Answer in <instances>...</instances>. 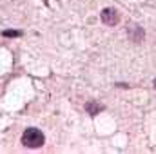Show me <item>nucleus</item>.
Wrapping results in <instances>:
<instances>
[{
    "instance_id": "nucleus-1",
    "label": "nucleus",
    "mask_w": 156,
    "mask_h": 154,
    "mask_svg": "<svg viewBox=\"0 0 156 154\" xmlns=\"http://www.w3.org/2000/svg\"><path fill=\"white\" fill-rule=\"evenodd\" d=\"M45 142V136L40 129H35V127H29L24 131L22 134V143L29 149H37V147H42Z\"/></svg>"
},
{
    "instance_id": "nucleus-2",
    "label": "nucleus",
    "mask_w": 156,
    "mask_h": 154,
    "mask_svg": "<svg viewBox=\"0 0 156 154\" xmlns=\"http://www.w3.org/2000/svg\"><path fill=\"white\" fill-rule=\"evenodd\" d=\"M118 20H120V15L116 13V9L113 7H105L102 11V22L107 24V26H116Z\"/></svg>"
},
{
    "instance_id": "nucleus-3",
    "label": "nucleus",
    "mask_w": 156,
    "mask_h": 154,
    "mask_svg": "<svg viewBox=\"0 0 156 154\" xmlns=\"http://www.w3.org/2000/svg\"><path fill=\"white\" fill-rule=\"evenodd\" d=\"M129 37L134 40V42H142L144 40V29L138 27V26H131L129 27Z\"/></svg>"
},
{
    "instance_id": "nucleus-4",
    "label": "nucleus",
    "mask_w": 156,
    "mask_h": 154,
    "mask_svg": "<svg viewBox=\"0 0 156 154\" xmlns=\"http://www.w3.org/2000/svg\"><path fill=\"white\" fill-rule=\"evenodd\" d=\"M85 111L89 114H98V113L104 111V105L102 103H96V102H89V103H85Z\"/></svg>"
},
{
    "instance_id": "nucleus-5",
    "label": "nucleus",
    "mask_w": 156,
    "mask_h": 154,
    "mask_svg": "<svg viewBox=\"0 0 156 154\" xmlns=\"http://www.w3.org/2000/svg\"><path fill=\"white\" fill-rule=\"evenodd\" d=\"M4 37H20V31H4Z\"/></svg>"
},
{
    "instance_id": "nucleus-6",
    "label": "nucleus",
    "mask_w": 156,
    "mask_h": 154,
    "mask_svg": "<svg viewBox=\"0 0 156 154\" xmlns=\"http://www.w3.org/2000/svg\"><path fill=\"white\" fill-rule=\"evenodd\" d=\"M154 85H156V80H154Z\"/></svg>"
}]
</instances>
